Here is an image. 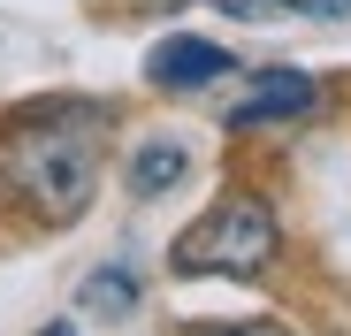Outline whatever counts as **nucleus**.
Wrapping results in <instances>:
<instances>
[{"mask_svg":"<svg viewBox=\"0 0 351 336\" xmlns=\"http://www.w3.org/2000/svg\"><path fill=\"white\" fill-rule=\"evenodd\" d=\"M99 107H38L0 138V176L46 221H77L99 191Z\"/></svg>","mask_w":351,"mask_h":336,"instance_id":"nucleus-1","label":"nucleus"},{"mask_svg":"<svg viewBox=\"0 0 351 336\" xmlns=\"http://www.w3.org/2000/svg\"><path fill=\"white\" fill-rule=\"evenodd\" d=\"M275 260V214L252 191H229L221 206H206L184 237L168 245L176 275H260Z\"/></svg>","mask_w":351,"mask_h":336,"instance_id":"nucleus-2","label":"nucleus"},{"mask_svg":"<svg viewBox=\"0 0 351 336\" xmlns=\"http://www.w3.org/2000/svg\"><path fill=\"white\" fill-rule=\"evenodd\" d=\"M229 69H237V62H229V46L184 38V31L160 38V46L145 53V84H153V92H206V84H221Z\"/></svg>","mask_w":351,"mask_h":336,"instance_id":"nucleus-3","label":"nucleus"},{"mask_svg":"<svg viewBox=\"0 0 351 336\" xmlns=\"http://www.w3.org/2000/svg\"><path fill=\"white\" fill-rule=\"evenodd\" d=\"M321 107V84L306 77V69H260L252 77V92L229 107V130H260V123H282V115H313Z\"/></svg>","mask_w":351,"mask_h":336,"instance_id":"nucleus-4","label":"nucleus"},{"mask_svg":"<svg viewBox=\"0 0 351 336\" xmlns=\"http://www.w3.org/2000/svg\"><path fill=\"white\" fill-rule=\"evenodd\" d=\"M184 168H191V153L176 145V138H145V145L130 153V191H138V199H160V191L184 184Z\"/></svg>","mask_w":351,"mask_h":336,"instance_id":"nucleus-5","label":"nucleus"},{"mask_svg":"<svg viewBox=\"0 0 351 336\" xmlns=\"http://www.w3.org/2000/svg\"><path fill=\"white\" fill-rule=\"evenodd\" d=\"M138 306V275L130 267H92L84 275V313H130Z\"/></svg>","mask_w":351,"mask_h":336,"instance_id":"nucleus-6","label":"nucleus"},{"mask_svg":"<svg viewBox=\"0 0 351 336\" xmlns=\"http://www.w3.org/2000/svg\"><path fill=\"white\" fill-rule=\"evenodd\" d=\"M275 8H290V16H313V23H343V16H351V0H275Z\"/></svg>","mask_w":351,"mask_h":336,"instance_id":"nucleus-7","label":"nucleus"},{"mask_svg":"<svg viewBox=\"0 0 351 336\" xmlns=\"http://www.w3.org/2000/svg\"><path fill=\"white\" fill-rule=\"evenodd\" d=\"M221 336H290V328H275V321H245V328H221Z\"/></svg>","mask_w":351,"mask_h":336,"instance_id":"nucleus-8","label":"nucleus"},{"mask_svg":"<svg viewBox=\"0 0 351 336\" xmlns=\"http://www.w3.org/2000/svg\"><path fill=\"white\" fill-rule=\"evenodd\" d=\"M38 336H77V328H69V321H46V328H38Z\"/></svg>","mask_w":351,"mask_h":336,"instance_id":"nucleus-9","label":"nucleus"}]
</instances>
